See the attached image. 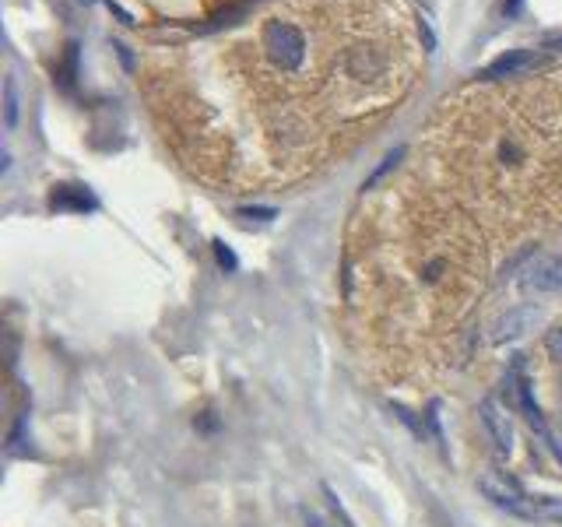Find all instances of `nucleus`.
Masks as SVG:
<instances>
[{
	"label": "nucleus",
	"mask_w": 562,
	"mask_h": 527,
	"mask_svg": "<svg viewBox=\"0 0 562 527\" xmlns=\"http://www.w3.org/2000/svg\"><path fill=\"white\" fill-rule=\"evenodd\" d=\"M535 64H538V53H531V49H510V53H503L499 60H493L489 68L482 70V78H493V81L524 78L527 70H535Z\"/></svg>",
	"instance_id": "obj_4"
},
{
	"label": "nucleus",
	"mask_w": 562,
	"mask_h": 527,
	"mask_svg": "<svg viewBox=\"0 0 562 527\" xmlns=\"http://www.w3.org/2000/svg\"><path fill=\"white\" fill-rule=\"evenodd\" d=\"M535 323H538V310H535V306H520V310H510V313H503V317L493 323V342L495 344L517 342L520 334H527Z\"/></svg>",
	"instance_id": "obj_5"
},
{
	"label": "nucleus",
	"mask_w": 562,
	"mask_h": 527,
	"mask_svg": "<svg viewBox=\"0 0 562 527\" xmlns=\"http://www.w3.org/2000/svg\"><path fill=\"white\" fill-rule=\"evenodd\" d=\"M415 57L411 18L401 0H285L247 36L218 47L215 60L201 68L211 70V78H194L201 89L197 99L222 92V99H239L243 106L218 120L183 155L207 169L225 134H239L247 120L253 148L247 180L268 173L281 180L299 176L331 152L334 134L355 131L366 116L390 110L408 92L415 81ZM201 106L169 110V116ZM215 110L173 123V134Z\"/></svg>",
	"instance_id": "obj_1"
},
{
	"label": "nucleus",
	"mask_w": 562,
	"mask_h": 527,
	"mask_svg": "<svg viewBox=\"0 0 562 527\" xmlns=\"http://www.w3.org/2000/svg\"><path fill=\"white\" fill-rule=\"evenodd\" d=\"M218 260H222V264H228V268H232V264H236V260H232V253L225 250L222 243H218Z\"/></svg>",
	"instance_id": "obj_9"
},
{
	"label": "nucleus",
	"mask_w": 562,
	"mask_h": 527,
	"mask_svg": "<svg viewBox=\"0 0 562 527\" xmlns=\"http://www.w3.org/2000/svg\"><path fill=\"white\" fill-rule=\"evenodd\" d=\"M524 289L531 292H562V257H541L524 271Z\"/></svg>",
	"instance_id": "obj_3"
},
{
	"label": "nucleus",
	"mask_w": 562,
	"mask_h": 527,
	"mask_svg": "<svg viewBox=\"0 0 562 527\" xmlns=\"http://www.w3.org/2000/svg\"><path fill=\"white\" fill-rule=\"evenodd\" d=\"M310 527H327V524H323L320 517H310Z\"/></svg>",
	"instance_id": "obj_10"
},
{
	"label": "nucleus",
	"mask_w": 562,
	"mask_h": 527,
	"mask_svg": "<svg viewBox=\"0 0 562 527\" xmlns=\"http://www.w3.org/2000/svg\"><path fill=\"white\" fill-rule=\"evenodd\" d=\"M478 489H482L499 510H506V513H514V517L541 521V524H562V503H556V500H531V496L520 492L517 485H510L503 475H485V479H478Z\"/></svg>",
	"instance_id": "obj_2"
},
{
	"label": "nucleus",
	"mask_w": 562,
	"mask_h": 527,
	"mask_svg": "<svg viewBox=\"0 0 562 527\" xmlns=\"http://www.w3.org/2000/svg\"><path fill=\"white\" fill-rule=\"evenodd\" d=\"M482 426L489 429V436H493V443L503 450V454H510V447H514V426H510V418H506V412L495 405V401H482Z\"/></svg>",
	"instance_id": "obj_6"
},
{
	"label": "nucleus",
	"mask_w": 562,
	"mask_h": 527,
	"mask_svg": "<svg viewBox=\"0 0 562 527\" xmlns=\"http://www.w3.org/2000/svg\"><path fill=\"white\" fill-rule=\"evenodd\" d=\"M545 348H548V355H552V359H559V363H562V327L548 331V338H545Z\"/></svg>",
	"instance_id": "obj_8"
},
{
	"label": "nucleus",
	"mask_w": 562,
	"mask_h": 527,
	"mask_svg": "<svg viewBox=\"0 0 562 527\" xmlns=\"http://www.w3.org/2000/svg\"><path fill=\"white\" fill-rule=\"evenodd\" d=\"M4 123L15 127L18 123V95H15V81H4Z\"/></svg>",
	"instance_id": "obj_7"
}]
</instances>
